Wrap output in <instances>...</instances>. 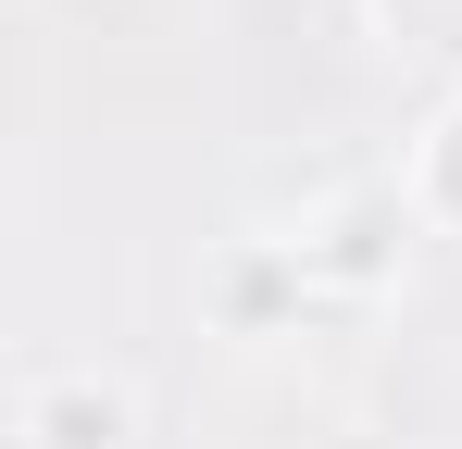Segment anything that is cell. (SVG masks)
<instances>
[{
    "label": "cell",
    "instance_id": "1",
    "mask_svg": "<svg viewBox=\"0 0 462 449\" xmlns=\"http://www.w3.org/2000/svg\"><path fill=\"white\" fill-rule=\"evenodd\" d=\"M438 188H450V213H462V125H450V162H438Z\"/></svg>",
    "mask_w": 462,
    "mask_h": 449
}]
</instances>
